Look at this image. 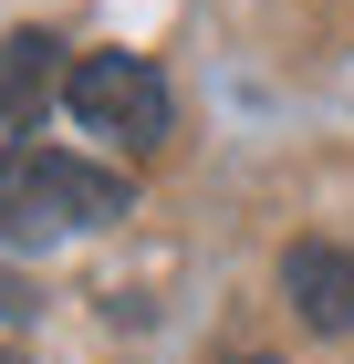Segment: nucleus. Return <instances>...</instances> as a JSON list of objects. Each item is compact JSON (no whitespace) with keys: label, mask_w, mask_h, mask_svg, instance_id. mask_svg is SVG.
Listing matches in <instances>:
<instances>
[{"label":"nucleus","mask_w":354,"mask_h":364,"mask_svg":"<svg viewBox=\"0 0 354 364\" xmlns=\"http://www.w3.org/2000/svg\"><path fill=\"white\" fill-rule=\"evenodd\" d=\"M73 84L63 73V42L53 31H11L0 42V125H42V105Z\"/></svg>","instance_id":"4"},{"label":"nucleus","mask_w":354,"mask_h":364,"mask_svg":"<svg viewBox=\"0 0 354 364\" xmlns=\"http://www.w3.org/2000/svg\"><path fill=\"white\" fill-rule=\"evenodd\" d=\"M125 219V177L63 146H11L0 156V240H63V229Z\"/></svg>","instance_id":"1"},{"label":"nucleus","mask_w":354,"mask_h":364,"mask_svg":"<svg viewBox=\"0 0 354 364\" xmlns=\"http://www.w3.org/2000/svg\"><path fill=\"white\" fill-rule=\"evenodd\" d=\"M63 105H73L83 136H115V146H157L167 136V73L146 53H83L73 63V84H63Z\"/></svg>","instance_id":"2"},{"label":"nucleus","mask_w":354,"mask_h":364,"mask_svg":"<svg viewBox=\"0 0 354 364\" xmlns=\"http://www.w3.org/2000/svg\"><path fill=\"white\" fill-rule=\"evenodd\" d=\"M0 364H11V354H0Z\"/></svg>","instance_id":"5"},{"label":"nucleus","mask_w":354,"mask_h":364,"mask_svg":"<svg viewBox=\"0 0 354 364\" xmlns=\"http://www.w3.org/2000/svg\"><path fill=\"white\" fill-rule=\"evenodd\" d=\"M281 302H292L313 333H354V250L292 240V250H281Z\"/></svg>","instance_id":"3"}]
</instances>
